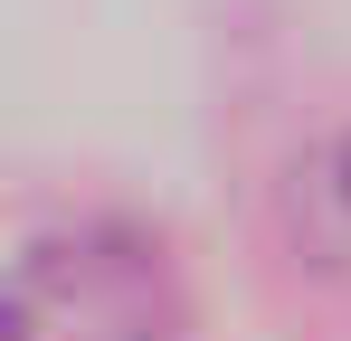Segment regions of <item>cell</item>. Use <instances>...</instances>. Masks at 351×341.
Segmentation results:
<instances>
[{
  "instance_id": "1",
  "label": "cell",
  "mask_w": 351,
  "mask_h": 341,
  "mask_svg": "<svg viewBox=\"0 0 351 341\" xmlns=\"http://www.w3.org/2000/svg\"><path fill=\"white\" fill-rule=\"evenodd\" d=\"M190 303L152 227L58 209L10 247V341H180Z\"/></svg>"
},
{
  "instance_id": "2",
  "label": "cell",
  "mask_w": 351,
  "mask_h": 341,
  "mask_svg": "<svg viewBox=\"0 0 351 341\" xmlns=\"http://www.w3.org/2000/svg\"><path fill=\"white\" fill-rule=\"evenodd\" d=\"M276 227H285V256L323 284H351V123L313 133L276 180Z\"/></svg>"
}]
</instances>
